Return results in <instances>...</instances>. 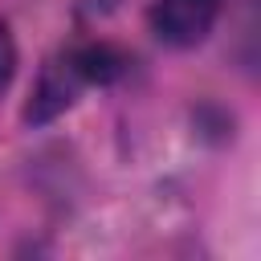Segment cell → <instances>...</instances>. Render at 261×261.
I'll return each instance as SVG.
<instances>
[{
    "label": "cell",
    "instance_id": "7a4b0ae2",
    "mask_svg": "<svg viewBox=\"0 0 261 261\" xmlns=\"http://www.w3.org/2000/svg\"><path fill=\"white\" fill-rule=\"evenodd\" d=\"M220 4L224 0H151L147 24L163 45L192 49L212 33V24L220 16Z\"/></svg>",
    "mask_w": 261,
    "mask_h": 261
},
{
    "label": "cell",
    "instance_id": "6da1fadb",
    "mask_svg": "<svg viewBox=\"0 0 261 261\" xmlns=\"http://www.w3.org/2000/svg\"><path fill=\"white\" fill-rule=\"evenodd\" d=\"M86 86H94V77H90V65L82 57V45L57 53L41 69V77H37V90H33V98L24 106V122H49V118H57L61 110L73 106V98Z\"/></svg>",
    "mask_w": 261,
    "mask_h": 261
},
{
    "label": "cell",
    "instance_id": "277c9868",
    "mask_svg": "<svg viewBox=\"0 0 261 261\" xmlns=\"http://www.w3.org/2000/svg\"><path fill=\"white\" fill-rule=\"evenodd\" d=\"M102 4H118V0H102Z\"/></svg>",
    "mask_w": 261,
    "mask_h": 261
},
{
    "label": "cell",
    "instance_id": "3957f363",
    "mask_svg": "<svg viewBox=\"0 0 261 261\" xmlns=\"http://www.w3.org/2000/svg\"><path fill=\"white\" fill-rule=\"evenodd\" d=\"M12 73H16V41H12V29L0 20V94L8 90Z\"/></svg>",
    "mask_w": 261,
    "mask_h": 261
}]
</instances>
